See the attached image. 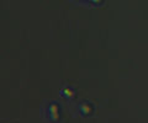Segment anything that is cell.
<instances>
[{
	"mask_svg": "<svg viewBox=\"0 0 148 123\" xmlns=\"http://www.w3.org/2000/svg\"><path fill=\"white\" fill-rule=\"evenodd\" d=\"M92 111H94V106L89 102H83L79 105V112L83 116H89L92 113Z\"/></svg>",
	"mask_w": 148,
	"mask_h": 123,
	"instance_id": "2",
	"label": "cell"
},
{
	"mask_svg": "<svg viewBox=\"0 0 148 123\" xmlns=\"http://www.w3.org/2000/svg\"><path fill=\"white\" fill-rule=\"evenodd\" d=\"M82 1H85V3H91V4H100V3H103L104 0H82Z\"/></svg>",
	"mask_w": 148,
	"mask_h": 123,
	"instance_id": "4",
	"label": "cell"
},
{
	"mask_svg": "<svg viewBox=\"0 0 148 123\" xmlns=\"http://www.w3.org/2000/svg\"><path fill=\"white\" fill-rule=\"evenodd\" d=\"M59 116H61V112H59V107L57 103H52L47 107V117L48 120H51L52 122H57L59 120Z\"/></svg>",
	"mask_w": 148,
	"mask_h": 123,
	"instance_id": "1",
	"label": "cell"
},
{
	"mask_svg": "<svg viewBox=\"0 0 148 123\" xmlns=\"http://www.w3.org/2000/svg\"><path fill=\"white\" fill-rule=\"evenodd\" d=\"M61 95L63 97H66L67 100H72L75 97V91H74V89L69 88V86H66V88H63L61 90Z\"/></svg>",
	"mask_w": 148,
	"mask_h": 123,
	"instance_id": "3",
	"label": "cell"
}]
</instances>
